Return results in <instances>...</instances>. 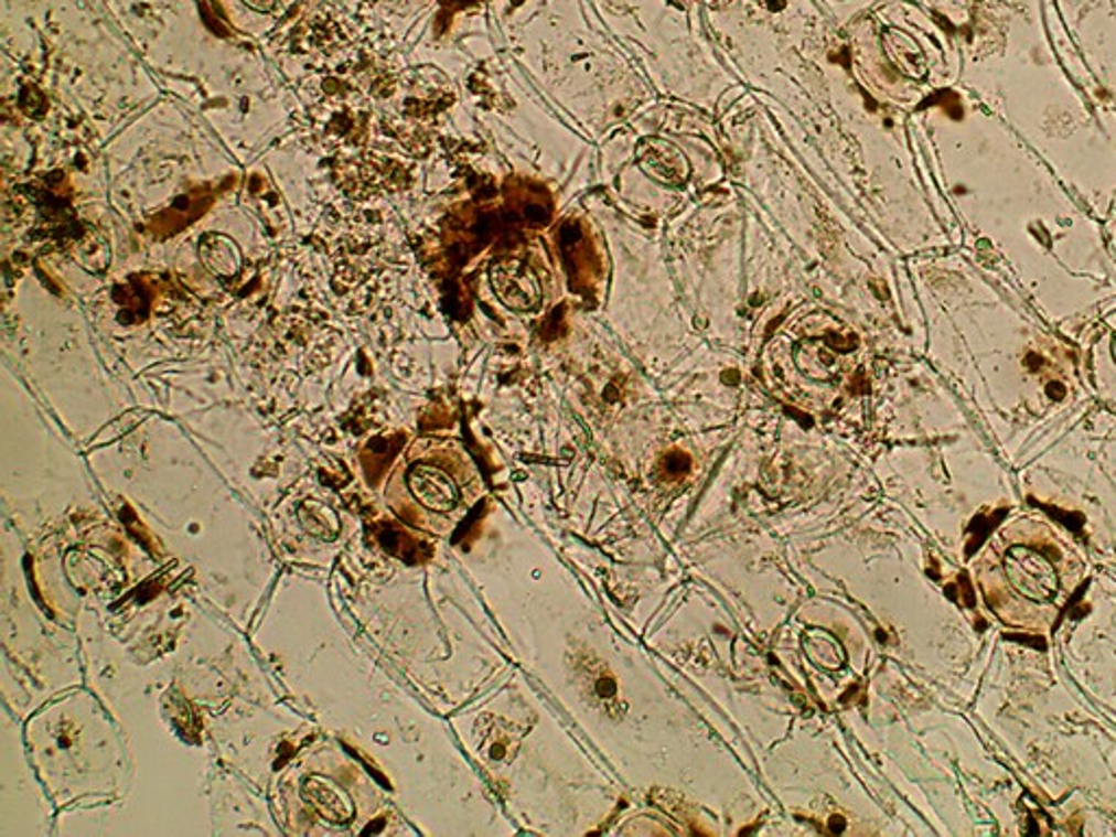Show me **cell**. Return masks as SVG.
I'll use <instances>...</instances> for the list:
<instances>
[{
    "instance_id": "cell-1",
    "label": "cell",
    "mask_w": 1116,
    "mask_h": 837,
    "mask_svg": "<svg viewBox=\"0 0 1116 837\" xmlns=\"http://www.w3.org/2000/svg\"><path fill=\"white\" fill-rule=\"evenodd\" d=\"M1004 569L1010 584L1031 602H1047L1058 591L1060 580L1053 562L1027 546L1010 548L1004 558Z\"/></svg>"
},
{
    "instance_id": "cell-2",
    "label": "cell",
    "mask_w": 1116,
    "mask_h": 837,
    "mask_svg": "<svg viewBox=\"0 0 1116 837\" xmlns=\"http://www.w3.org/2000/svg\"><path fill=\"white\" fill-rule=\"evenodd\" d=\"M497 299L517 312H530L541 303V281L524 260H500L489 269Z\"/></svg>"
},
{
    "instance_id": "cell-3",
    "label": "cell",
    "mask_w": 1116,
    "mask_h": 837,
    "mask_svg": "<svg viewBox=\"0 0 1116 837\" xmlns=\"http://www.w3.org/2000/svg\"><path fill=\"white\" fill-rule=\"evenodd\" d=\"M408 489L423 508L434 513H450L461 502V493L454 480L437 466H410Z\"/></svg>"
},
{
    "instance_id": "cell-4",
    "label": "cell",
    "mask_w": 1116,
    "mask_h": 837,
    "mask_svg": "<svg viewBox=\"0 0 1116 837\" xmlns=\"http://www.w3.org/2000/svg\"><path fill=\"white\" fill-rule=\"evenodd\" d=\"M637 162L652 180L667 186H680L689 178V162L685 153L667 140L642 142L637 149Z\"/></svg>"
},
{
    "instance_id": "cell-5",
    "label": "cell",
    "mask_w": 1116,
    "mask_h": 837,
    "mask_svg": "<svg viewBox=\"0 0 1116 837\" xmlns=\"http://www.w3.org/2000/svg\"><path fill=\"white\" fill-rule=\"evenodd\" d=\"M198 258L212 276L221 279L236 278L245 262L240 245L225 234H205L198 243Z\"/></svg>"
},
{
    "instance_id": "cell-6",
    "label": "cell",
    "mask_w": 1116,
    "mask_h": 837,
    "mask_svg": "<svg viewBox=\"0 0 1116 837\" xmlns=\"http://www.w3.org/2000/svg\"><path fill=\"white\" fill-rule=\"evenodd\" d=\"M301 796L328 823L345 825V823H352V818H354L352 801L341 790L325 783L323 779H308L305 785L301 787Z\"/></svg>"
},
{
    "instance_id": "cell-7",
    "label": "cell",
    "mask_w": 1116,
    "mask_h": 837,
    "mask_svg": "<svg viewBox=\"0 0 1116 837\" xmlns=\"http://www.w3.org/2000/svg\"><path fill=\"white\" fill-rule=\"evenodd\" d=\"M803 644H805V652L807 656L814 661V665L823 667V669H839L846 661V652L844 646L839 644L834 633L825 631V629H809L805 635H803Z\"/></svg>"
},
{
    "instance_id": "cell-8",
    "label": "cell",
    "mask_w": 1116,
    "mask_h": 837,
    "mask_svg": "<svg viewBox=\"0 0 1116 837\" xmlns=\"http://www.w3.org/2000/svg\"><path fill=\"white\" fill-rule=\"evenodd\" d=\"M379 544L386 552L395 557H401L404 560H421V546L406 530L386 528L379 535Z\"/></svg>"
},
{
    "instance_id": "cell-9",
    "label": "cell",
    "mask_w": 1116,
    "mask_h": 837,
    "mask_svg": "<svg viewBox=\"0 0 1116 837\" xmlns=\"http://www.w3.org/2000/svg\"><path fill=\"white\" fill-rule=\"evenodd\" d=\"M308 511L312 513V517H308V515H303V513H299V515H301V519H303V526H308V524L316 522V526L310 530L312 535H316V537H332V535L336 533V517H334V513L325 511L321 504H314V506L310 504V508H308Z\"/></svg>"
},
{
    "instance_id": "cell-10",
    "label": "cell",
    "mask_w": 1116,
    "mask_h": 837,
    "mask_svg": "<svg viewBox=\"0 0 1116 837\" xmlns=\"http://www.w3.org/2000/svg\"><path fill=\"white\" fill-rule=\"evenodd\" d=\"M243 2H245V4H249L251 9H256V11H265V13H267V11H273V9H276V4H278V0H243Z\"/></svg>"
},
{
    "instance_id": "cell-11",
    "label": "cell",
    "mask_w": 1116,
    "mask_h": 837,
    "mask_svg": "<svg viewBox=\"0 0 1116 837\" xmlns=\"http://www.w3.org/2000/svg\"><path fill=\"white\" fill-rule=\"evenodd\" d=\"M1113 356H1115V363H1116V336H1115V341H1113Z\"/></svg>"
}]
</instances>
